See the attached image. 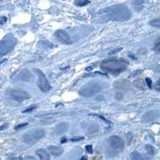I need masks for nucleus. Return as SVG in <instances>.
I'll return each instance as SVG.
<instances>
[{"instance_id":"obj_1","label":"nucleus","mask_w":160,"mask_h":160,"mask_svg":"<svg viewBox=\"0 0 160 160\" xmlns=\"http://www.w3.org/2000/svg\"><path fill=\"white\" fill-rule=\"evenodd\" d=\"M128 66V62L123 59H118V58H112L102 61L100 67L104 71L111 74L118 75L121 72L125 71Z\"/></svg>"},{"instance_id":"obj_2","label":"nucleus","mask_w":160,"mask_h":160,"mask_svg":"<svg viewBox=\"0 0 160 160\" xmlns=\"http://www.w3.org/2000/svg\"><path fill=\"white\" fill-rule=\"evenodd\" d=\"M45 131L41 128L31 129L22 136V140L28 145H34L45 136Z\"/></svg>"},{"instance_id":"obj_3","label":"nucleus","mask_w":160,"mask_h":160,"mask_svg":"<svg viewBox=\"0 0 160 160\" xmlns=\"http://www.w3.org/2000/svg\"><path fill=\"white\" fill-rule=\"evenodd\" d=\"M102 91V87L97 82H88L82 87L79 91V94L83 97H92L97 95L100 91Z\"/></svg>"},{"instance_id":"obj_4","label":"nucleus","mask_w":160,"mask_h":160,"mask_svg":"<svg viewBox=\"0 0 160 160\" xmlns=\"http://www.w3.org/2000/svg\"><path fill=\"white\" fill-rule=\"evenodd\" d=\"M38 75V86L42 92H48L51 90V84L46 75L39 69H34Z\"/></svg>"},{"instance_id":"obj_5","label":"nucleus","mask_w":160,"mask_h":160,"mask_svg":"<svg viewBox=\"0 0 160 160\" xmlns=\"http://www.w3.org/2000/svg\"><path fill=\"white\" fill-rule=\"evenodd\" d=\"M108 144L112 151H121L124 147V141L122 138L113 135V136L109 137L108 139Z\"/></svg>"},{"instance_id":"obj_6","label":"nucleus","mask_w":160,"mask_h":160,"mask_svg":"<svg viewBox=\"0 0 160 160\" xmlns=\"http://www.w3.org/2000/svg\"><path fill=\"white\" fill-rule=\"evenodd\" d=\"M16 43V40L13 37H9L7 39L0 42V55H5L9 52Z\"/></svg>"},{"instance_id":"obj_7","label":"nucleus","mask_w":160,"mask_h":160,"mask_svg":"<svg viewBox=\"0 0 160 160\" xmlns=\"http://www.w3.org/2000/svg\"><path fill=\"white\" fill-rule=\"evenodd\" d=\"M55 36L56 39L58 40V42H61V43L66 44V45L72 43V40H71V36L64 30H58V31H55Z\"/></svg>"},{"instance_id":"obj_8","label":"nucleus","mask_w":160,"mask_h":160,"mask_svg":"<svg viewBox=\"0 0 160 160\" xmlns=\"http://www.w3.org/2000/svg\"><path fill=\"white\" fill-rule=\"evenodd\" d=\"M11 96L15 101L22 102L30 98V95L27 91L20 89H15L11 91Z\"/></svg>"},{"instance_id":"obj_9","label":"nucleus","mask_w":160,"mask_h":160,"mask_svg":"<svg viewBox=\"0 0 160 160\" xmlns=\"http://www.w3.org/2000/svg\"><path fill=\"white\" fill-rule=\"evenodd\" d=\"M69 125L68 122H60L55 128V133L56 135H62L68 131Z\"/></svg>"},{"instance_id":"obj_10","label":"nucleus","mask_w":160,"mask_h":160,"mask_svg":"<svg viewBox=\"0 0 160 160\" xmlns=\"http://www.w3.org/2000/svg\"><path fill=\"white\" fill-rule=\"evenodd\" d=\"M48 151L51 152V155L55 156H59L63 153V149L58 146H50L48 147Z\"/></svg>"},{"instance_id":"obj_11","label":"nucleus","mask_w":160,"mask_h":160,"mask_svg":"<svg viewBox=\"0 0 160 160\" xmlns=\"http://www.w3.org/2000/svg\"><path fill=\"white\" fill-rule=\"evenodd\" d=\"M157 117H158V113L155 112V111H149L148 112L146 115H144V116L142 117L144 121L146 122H151V121H153V120L156 119Z\"/></svg>"},{"instance_id":"obj_12","label":"nucleus","mask_w":160,"mask_h":160,"mask_svg":"<svg viewBox=\"0 0 160 160\" xmlns=\"http://www.w3.org/2000/svg\"><path fill=\"white\" fill-rule=\"evenodd\" d=\"M35 153H36L37 156L39 157L40 159L48 160V159H50V158H51L49 153H48V151H46V150H44V149L37 150V151H35Z\"/></svg>"},{"instance_id":"obj_13","label":"nucleus","mask_w":160,"mask_h":160,"mask_svg":"<svg viewBox=\"0 0 160 160\" xmlns=\"http://www.w3.org/2000/svg\"><path fill=\"white\" fill-rule=\"evenodd\" d=\"M150 24L154 28H160V18H155V19L151 20Z\"/></svg>"},{"instance_id":"obj_14","label":"nucleus","mask_w":160,"mask_h":160,"mask_svg":"<svg viewBox=\"0 0 160 160\" xmlns=\"http://www.w3.org/2000/svg\"><path fill=\"white\" fill-rule=\"evenodd\" d=\"M145 149L147 150L148 153L150 154V155H154V154H155V148H153L152 146L147 145L145 147Z\"/></svg>"},{"instance_id":"obj_15","label":"nucleus","mask_w":160,"mask_h":160,"mask_svg":"<svg viewBox=\"0 0 160 160\" xmlns=\"http://www.w3.org/2000/svg\"><path fill=\"white\" fill-rule=\"evenodd\" d=\"M154 50H155V51L160 52V38H158L156 41V42H155V46H154Z\"/></svg>"},{"instance_id":"obj_16","label":"nucleus","mask_w":160,"mask_h":160,"mask_svg":"<svg viewBox=\"0 0 160 160\" xmlns=\"http://www.w3.org/2000/svg\"><path fill=\"white\" fill-rule=\"evenodd\" d=\"M146 82H147V83H148V87H149V88H152V82H151V80L149 78H146Z\"/></svg>"},{"instance_id":"obj_17","label":"nucleus","mask_w":160,"mask_h":160,"mask_svg":"<svg viewBox=\"0 0 160 160\" xmlns=\"http://www.w3.org/2000/svg\"><path fill=\"white\" fill-rule=\"evenodd\" d=\"M86 149H87V151H88V152L90 153V154H92L93 153V150H92V146L91 145H88L86 147Z\"/></svg>"},{"instance_id":"obj_18","label":"nucleus","mask_w":160,"mask_h":160,"mask_svg":"<svg viewBox=\"0 0 160 160\" xmlns=\"http://www.w3.org/2000/svg\"><path fill=\"white\" fill-rule=\"evenodd\" d=\"M35 107H32V108H28V109L25 110V111H22V112H23V113H28V112H31V111H32L33 110L35 109Z\"/></svg>"},{"instance_id":"obj_19","label":"nucleus","mask_w":160,"mask_h":160,"mask_svg":"<svg viewBox=\"0 0 160 160\" xmlns=\"http://www.w3.org/2000/svg\"><path fill=\"white\" fill-rule=\"evenodd\" d=\"M28 125V123H22V124H20V125L17 126V127H15V129H19V128H23V127H26V126Z\"/></svg>"},{"instance_id":"obj_20","label":"nucleus","mask_w":160,"mask_h":160,"mask_svg":"<svg viewBox=\"0 0 160 160\" xmlns=\"http://www.w3.org/2000/svg\"><path fill=\"white\" fill-rule=\"evenodd\" d=\"M6 21H7V18H5V17H0V23H4Z\"/></svg>"},{"instance_id":"obj_21","label":"nucleus","mask_w":160,"mask_h":160,"mask_svg":"<svg viewBox=\"0 0 160 160\" xmlns=\"http://www.w3.org/2000/svg\"><path fill=\"white\" fill-rule=\"evenodd\" d=\"M121 50H122V48H118V49H116V50H115V51H111V52L109 53V55H114V54H115V53L116 52H118V51H121Z\"/></svg>"},{"instance_id":"obj_22","label":"nucleus","mask_w":160,"mask_h":160,"mask_svg":"<svg viewBox=\"0 0 160 160\" xmlns=\"http://www.w3.org/2000/svg\"><path fill=\"white\" fill-rule=\"evenodd\" d=\"M83 138V137H76V138H71V141H79V140L82 139Z\"/></svg>"},{"instance_id":"obj_23","label":"nucleus","mask_w":160,"mask_h":160,"mask_svg":"<svg viewBox=\"0 0 160 160\" xmlns=\"http://www.w3.org/2000/svg\"><path fill=\"white\" fill-rule=\"evenodd\" d=\"M155 87H156V89L158 90V91H160V78L158 79V82H156V85H155Z\"/></svg>"}]
</instances>
